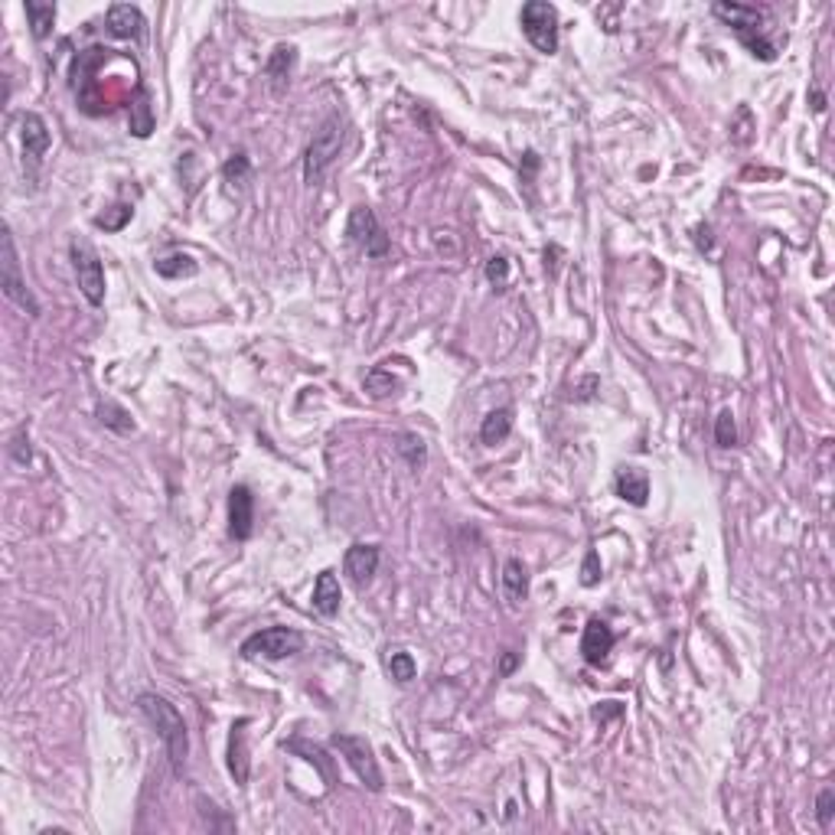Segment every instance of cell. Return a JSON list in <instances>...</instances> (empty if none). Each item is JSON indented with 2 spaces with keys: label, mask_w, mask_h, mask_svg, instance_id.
Wrapping results in <instances>:
<instances>
[{
  "label": "cell",
  "mask_w": 835,
  "mask_h": 835,
  "mask_svg": "<svg viewBox=\"0 0 835 835\" xmlns=\"http://www.w3.org/2000/svg\"><path fill=\"white\" fill-rule=\"evenodd\" d=\"M138 708L147 722H150V728L157 731V738L163 741V747H167L173 773H183V763H187V754H189V734H187V724H183V714H180L177 705H170L163 695H157V692H141Z\"/></svg>",
  "instance_id": "1"
},
{
  "label": "cell",
  "mask_w": 835,
  "mask_h": 835,
  "mask_svg": "<svg viewBox=\"0 0 835 835\" xmlns=\"http://www.w3.org/2000/svg\"><path fill=\"white\" fill-rule=\"evenodd\" d=\"M712 14L718 20H724V26H731V33L744 43L747 53L754 59H761V63H773L777 59V46L763 36V14L757 7H747V4H714Z\"/></svg>",
  "instance_id": "2"
},
{
  "label": "cell",
  "mask_w": 835,
  "mask_h": 835,
  "mask_svg": "<svg viewBox=\"0 0 835 835\" xmlns=\"http://www.w3.org/2000/svg\"><path fill=\"white\" fill-rule=\"evenodd\" d=\"M343 138H346V128H343L340 114H330V118L314 131V138H310L307 150H304V183H307V187H316V183L326 177V170H330L333 160H336L343 150Z\"/></svg>",
  "instance_id": "3"
},
{
  "label": "cell",
  "mask_w": 835,
  "mask_h": 835,
  "mask_svg": "<svg viewBox=\"0 0 835 835\" xmlns=\"http://www.w3.org/2000/svg\"><path fill=\"white\" fill-rule=\"evenodd\" d=\"M0 287L7 294V300H14L16 307L30 316H40V300L33 297V291L26 287V277L20 271V255H16V242L10 226H4V238H0Z\"/></svg>",
  "instance_id": "4"
},
{
  "label": "cell",
  "mask_w": 835,
  "mask_h": 835,
  "mask_svg": "<svg viewBox=\"0 0 835 835\" xmlns=\"http://www.w3.org/2000/svg\"><path fill=\"white\" fill-rule=\"evenodd\" d=\"M522 33L526 40L545 53V56H555L558 53V10L549 0H529L522 7Z\"/></svg>",
  "instance_id": "5"
},
{
  "label": "cell",
  "mask_w": 835,
  "mask_h": 835,
  "mask_svg": "<svg viewBox=\"0 0 835 835\" xmlns=\"http://www.w3.org/2000/svg\"><path fill=\"white\" fill-rule=\"evenodd\" d=\"M69 258H73V271L79 277L82 297L89 300L92 307H102V300H105V265L95 255V248L85 238H73L69 242Z\"/></svg>",
  "instance_id": "6"
},
{
  "label": "cell",
  "mask_w": 835,
  "mask_h": 835,
  "mask_svg": "<svg viewBox=\"0 0 835 835\" xmlns=\"http://www.w3.org/2000/svg\"><path fill=\"white\" fill-rule=\"evenodd\" d=\"M330 747H336V751H340L343 761L349 763V771L363 780V787H369L373 793H379L385 780H382L379 761H375V751H373V744H369V741L359 738V734H333Z\"/></svg>",
  "instance_id": "7"
},
{
  "label": "cell",
  "mask_w": 835,
  "mask_h": 835,
  "mask_svg": "<svg viewBox=\"0 0 835 835\" xmlns=\"http://www.w3.org/2000/svg\"><path fill=\"white\" fill-rule=\"evenodd\" d=\"M346 238L356 245L365 258H385L392 248L385 228H382V222L375 219V212L369 206H353V212H349L346 219Z\"/></svg>",
  "instance_id": "8"
},
{
  "label": "cell",
  "mask_w": 835,
  "mask_h": 835,
  "mask_svg": "<svg viewBox=\"0 0 835 835\" xmlns=\"http://www.w3.org/2000/svg\"><path fill=\"white\" fill-rule=\"evenodd\" d=\"M304 649V633L291 630V626H265V630L252 633L242 643L245 659H287Z\"/></svg>",
  "instance_id": "9"
},
{
  "label": "cell",
  "mask_w": 835,
  "mask_h": 835,
  "mask_svg": "<svg viewBox=\"0 0 835 835\" xmlns=\"http://www.w3.org/2000/svg\"><path fill=\"white\" fill-rule=\"evenodd\" d=\"M255 529V496L248 487H232L228 490V536L236 542H245L252 539Z\"/></svg>",
  "instance_id": "10"
},
{
  "label": "cell",
  "mask_w": 835,
  "mask_h": 835,
  "mask_svg": "<svg viewBox=\"0 0 835 835\" xmlns=\"http://www.w3.org/2000/svg\"><path fill=\"white\" fill-rule=\"evenodd\" d=\"M379 545H365V542H356L346 549V558H343V571L349 575V581L356 584V587H365V584L373 581L375 571H379Z\"/></svg>",
  "instance_id": "11"
},
{
  "label": "cell",
  "mask_w": 835,
  "mask_h": 835,
  "mask_svg": "<svg viewBox=\"0 0 835 835\" xmlns=\"http://www.w3.org/2000/svg\"><path fill=\"white\" fill-rule=\"evenodd\" d=\"M610 649H614V630H610L600 617H594V620H587V626H584L581 633V656L587 665H604L610 656Z\"/></svg>",
  "instance_id": "12"
},
{
  "label": "cell",
  "mask_w": 835,
  "mask_h": 835,
  "mask_svg": "<svg viewBox=\"0 0 835 835\" xmlns=\"http://www.w3.org/2000/svg\"><path fill=\"white\" fill-rule=\"evenodd\" d=\"M245 728H248V718L232 724V734H228V773H232V780H236L238 787H245V783H248V773H252L248 734H245Z\"/></svg>",
  "instance_id": "13"
},
{
  "label": "cell",
  "mask_w": 835,
  "mask_h": 835,
  "mask_svg": "<svg viewBox=\"0 0 835 835\" xmlns=\"http://www.w3.org/2000/svg\"><path fill=\"white\" fill-rule=\"evenodd\" d=\"M108 33L112 36H118V40H141V33H144V14H141L134 4H112L108 7Z\"/></svg>",
  "instance_id": "14"
},
{
  "label": "cell",
  "mask_w": 835,
  "mask_h": 835,
  "mask_svg": "<svg viewBox=\"0 0 835 835\" xmlns=\"http://www.w3.org/2000/svg\"><path fill=\"white\" fill-rule=\"evenodd\" d=\"M294 65H297V46H291V43H277L275 53H271L268 63H265V79H268V85H271L275 95H281V92L287 89Z\"/></svg>",
  "instance_id": "15"
},
{
  "label": "cell",
  "mask_w": 835,
  "mask_h": 835,
  "mask_svg": "<svg viewBox=\"0 0 835 835\" xmlns=\"http://www.w3.org/2000/svg\"><path fill=\"white\" fill-rule=\"evenodd\" d=\"M20 138H24V154L33 163H40L49 150V128L36 112H24L20 114Z\"/></svg>",
  "instance_id": "16"
},
{
  "label": "cell",
  "mask_w": 835,
  "mask_h": 835,
  "mask_svg": "<svg viewBox=\"0 0 835 835\" xmlns=\"http://www.w3.org/2000/svg\"><path fill=\"white\" fill-rule=\"evenodd\" d=\"M340 600H343L340 578L326 568V571H320L314 581V610L320 617H336L340 614Z\"/></svg>",
  "instance_id": "17"
},
{
  "label": "cell",
  "mask_w": 835,
  "mask_h": 835,
  "mask_svg": "<svg viewBox=\"0 0 835 835\" xmlns=\"http://www.w3.org/2000/svg\"><path fill=\"white\" fill-rule=\"evenodd\" d=\"M614 487H617V496H620V500H626L630 506H646V500H649V480H646V473L626 467V471L617 473Z\"/></svg>",
  "instance_id": "18"
},
{
  "label": "cell",
  "mask_w": 835,
  "mask_h": 835,
  "mask_svg": "<svg viewBox=\"0 0 835 835\" xmlns=\"http://www.w3.org/2000/svg\"><path fill=\"white\" fill-rule=\"evenodd\" d=\"M510 431H512V408H496L480 424V441L487 447H496L510 438Z\"/></svg>",
  "instance_id": "19"
},
{
  "label": "cell",
  "mask_w": 835,
  "mask_h": 835,
  "mask_svg": "<svg viewBox=\"0 0 835 835\" xmlns=\"http://www.w3.org/2000/svg\"><path fill=\"white\" fill-rule=\"evenodd\" d=\"M500 581H503V594L510 604H522V600L529 597V575H526V568H522V561H516V558L506 561Z\"/></svg>",
  "instance_id": "20"
},
{
  "label": "cell",
  "mask_w": 835,
  "mask_h": 835,
  "mask_svg": "<svg viewBox=\"0 0 835 835\" xmlns=\"http://www.w3.org/2000/svg\"><path fill=\"white\" fill-rule=\"evenodd\" d=\"M24 14L30 20V30L36 40H46L53 33V24H56V4H43V0H26Z\"/></svg>",
  "instance_id": "21"
},
{
  "label": "cell",
  "mask_w": 835,
  "mask_h": 835,
  "mask_svg": "<svg viewBox=\"0 0 835 835\" xmlns=\"http://www.w3.org/2000/svg\"><path fill=\"white\" fill-rule=\"evenodd\" d=\"M128 108H131V131H134L138 138H147V134L154 131V108H150V95H147L144 89H138Z\"/></svg>",
  "instance_id": "22"
},
{
  "label": "cell",
  "mask_w": 835,
  "mask_h": 835,
  "mask_svg": "<svg viewBox=\"0 0 835 835\" xmlns=\"http://www.w3.org/2000/svg\"><path fill=\"white\" fill-rule=\"evenodd\" d=\"M222 177H226V183H228V189L232 193H242L248 183H252V160H248V154H232L226 160V167H222Z\"/></svg>",
  "instance_id": "23"
},
{
  "label": "cell",
  "mask_w": 835,
  "mask_h": 835,
  "mask_svg": "<svg viewBox=\"0 0 835 835\" xmlns=\"http://www.w3.org/2000/svg\"><path fill=\"white\" fill-rule=\"evenodd\" d=\"M154 271L160 277H167V281H177V277H193L196 271H199V265H196L189 255L177 252V255H167V258H157Z\"/></svg>",
  "instance_id": "24"
},
{
  "label": "cell",
  "mask_w": 835,
  "mask_h": 835,
  "mask_svg": "<svg viewBox=\"0 0 835 835\" xmlns=\"http://www.w3.org/2000/svg\"><path fill=\"white\" fill-rule=\"evenodd\" d=\"M385 665H389L392 679H395L398 685H408V682L414 679V673H418V665H414L412 653H405V649H389V659H385Z\"/></svg>",
  "instance_id": "25"
},
{
  "label": "cell",
  "mask_w": 835,
  "mask_h": 835,
  "mask_svg": "<svg viewBox=\"0 0 835 835\" xmlns=\"http://www.w3.org/2000/svg\"><path fill=\"white\" fill-rule=\"evenodd\" d=\"M363 385H365V392H369L373 398H385V395H392V392H395L398 385H402V382H398L395 375H392L389 369H385V365H375L373 373L365 375Z\"/></svg>",
  "instance_id": "26"
},
{
  "label": "cell",
  "mask_w": 835,
  "mask_h": 835,
  "mask_svg": "<svg viewBox=\"0 0 835 835\" xmlns=\"http://www.w3.org/2000/svg\"><path fill=\"white\" fill-rule=\"evenodd\" d=\"M398 454L405 457L412 471H422L424 461H428V451H424V441L418 434H402L398 438Z\"/></svg>",
  "instance_id": "27"
},
{
  "label": "cell",
  "mask_w": 835,
  "mask_h": 835,
  "mask_svg": "<svg viewBox=\"0 0 835 835\" xmlns=\"http://www.w3.org/2000/svg\"><path fill=\"white\" fill-rule=\"evenodd\" d=\"M98 418H102V424H108V428L114 431H134V422H131V414L124 412L121 405H114V402H98Z\"/></svg>",
  "instance_id": "28"
},
{
  "label": "cell",
  "mask_w": 835,
  "mask_h": 835,
  "mask_svg": "<svg viewBox=\"0 0 835 835\" xmlns=\"http://www.w3.org/2000/svg\"><path fill=\"white\" fill-rule=\"evenodd\" d=\"M714 441L718 447H734L738 444V428H734V414L724 408L718 418H714Z\"/></svg>",
  "instance_id": "29"
},
{
  "label": "cell",
  "mask_w": 835,
  "mask_h": 835,
  "mask_svg": "<svg viewBox=\"0 0 835 835\" xmlns=\"http://www.w3.org/2000/svg\"><path fill=\"white\" fill-rule=\"evenodd\" d=\"M832 816H835V790H822L820 796H816V822H820L822 829L832 826Z\"/></svg>",
  "instance_id": "30"
},
{
  "label": "cell",
  "mask_w": 835,
  "mask_h": 835,
  "mask_svg": "<svg viewBox=\"0 0 835 835\" xmlns=\"http://www.w3.org/2000/svg\"><path fill=\"white\" fill-rule=\"evenodd\" d=\"M10 454H14L16 463H30V434H26V428H16L14 438H10Z\"/></svg>",
  "instance_id": "31"
},
{
  "label": "cell",
  "mask_w": 835,
  "mask_h": 835,
  "mask_svg": "<svg viewBox=\"0 0 835 835\" xmlns=\"http://www.w3.org/2000/svg\"><path fill=\"white\" fill-rule=\"evenodd\" d=\"M597 581H600V558H597V552H587L581 565V584L584 587H594Z\"/></svg>",
  "instance_id": "32"
},
{
  "label": "cell",
  "mask_w": 835,
  "mask_h": 835,
  "mask_svg": "<svg viewBox=\"0 0 835 835\" xmlns=\"http://www.w3.org/2000/svg\"><path fill=\"white\" fill-rule=\"evenodd\" d=\"M506 277H510V261H506L503 255H493V258L487 261V281L506 284Z\"/></svg>",
  "instance_id": "33"
},
{
  "label": "cell",
  "mask_w": 835,
  "mask_h": 835,
  "mask_svg": "<svg viewBox=\"0 0 835 835\" xmlns=\"http://www.w3.org/2000/svg\"><path fill=\"white\" fill-rule=\"evenodd\" d=\"M516 663H519V656H516V653H506V656H503V663H500V673H503V675H510L512 669H516Z\"/></svg>",
  "instance_id": "34"
},
{
  "label": "cell",
  "mask_w": 835,
  "mask_h": 835,
  "mask_svg": "<svg viewBox=\"0 0 835 835\" xmlns=\"http://www.w3.org/2000/svg\"><path fill=\"white\" fill-rule=\"evenodd\" d=\"M812 112H826V95L822 92H812Z\"/></svg>",
  "instance_id": "35"
}]
</instances>
